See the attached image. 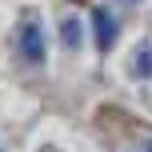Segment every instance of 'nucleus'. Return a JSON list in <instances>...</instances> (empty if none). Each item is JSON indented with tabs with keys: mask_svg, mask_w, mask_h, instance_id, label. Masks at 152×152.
<instances>
[{
	"mask_svg": "<svg viewBox=\"0 0 152 152\" xmlns=\"http://www.w3.org/2000/svg\"><path fill=\"white\" fill-rule=\"evenodd\" d=\"M20 56L24 60H44V32H40V24H24L20 28Z\"/></svg>",
	"mask_w": 152,
	"mask_h": 152,
	"instance_id": "f257e3e1",
	"label": "nucleus"
},
{
	"mask_svg": "<svg viewBox=\"0 0 152 152\" xmlns=\"http://www.w3.org/2000/svg\"><path fill=\"white\" fill-rule=\"evenodd\" d=\"M92 28H96V48L108 52V48L116 44V20L104 12V8H96V12H92Z\"/></svg>",
	"mask_w": 152,
	"mask_h": 152,
	"instance_id": "f03ea898",
	"label": "nucleus"
},
{
	"mask_svg": "<svg viewBox=\"0 0 152 152\" xmlns=\"http://www.w3.org/2000/svg\"><path fill=\"white\" fill-rule=\"evenodd\" d=\"M60 32H64V44H68V48L80 44V24H76V16H68V20L60 24Z\"/></svg>",
	"mask_w": 152,
	"mask_h": 152,
	"instance_id": "7ed1b4c3",
	"label": "nucleus"
},
{
	"mask_svg": "<svg viewBox=\"0 0 152 152\" xmlns=\"http://www.w3.org/2000/svg\"><path fill=\"white\" fill-rule=\"evenodd\" d=\"M136 76H152V52L148 48H140V72Z\"/></svg>",
	"mask_w": 152,
	"mask_h": 152,
	"instance_id": "20e7f679",
	"label": "nucleus"
},
{
	"mask_svg": "<svg viewBox=\"0 0 152 152\" xmlns=\"http://www.w3.org/2000/svg\"><path fill=\"white\" fill-rule=\"evenodd\" d=\"M124 4H136V0H124Z\"/></svg>",
	"mask_w": 152,
	"mask_h": 152,
	"instance_id": "39448f33",
	"label": "nucleus"
},
{
	"mask_svg": "<svg viewBox=\"0 0 152 152\" xmlns=\"http://www.w3.org/2000/svg\"><path fill=\"white\" fill-rule=\"evenodd\" d=\"M148 152H152V140H148Z\"/></svg>",
	"mask_w": 152,
	"mask_h": 152,
	"instance_id": "423d86ee",
	"label": "nucleus"
}]
</instances>
